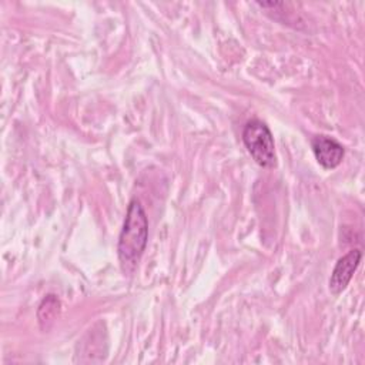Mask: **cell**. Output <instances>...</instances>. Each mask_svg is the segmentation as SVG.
Returning a JSON list of instances; mask_svg holds the SVG:
<instances>
[{"label": "cell", "mask_w": 365, "mask_h": 365, "mask_svg": "<svg viewBox=\"0 0 365 365\" xmlns=\"http://www.w3.org/2000/svg\"><path fill=\"white\" fill-rule=\"evenodd\" d=\"M148 240L147 214L137 198L128 204L123 228L118 237L117 254L124 274H133L143 257Z\"/></svg>", "instance_id": "obj_1"}, {"label": "cell", "mask_w": 365, "mask_h": 365, "mask_svg": "<svg viewBox=\"0 0 365 365\" xmlns=\"http://www.w3.org/2000/svg\"><path fill=\"white\" fill-rule=\"evenodd\" d=\"M242 141L252 160L262 168H272L277 164L275 144L269 127L258 120L252 118L247 121L242 130Z\"/></svg>", "instance_id": "obj_2"}, {"label": "cell", "mask_w": 365, "mask_h": 365, "mask_svg": "<svg viewBox=\"0 0 365 365\" xmlns=\"http://www.w3.org/2000/svg\"><path fill=\"white\" fill-rule=\"evenodd\" d=\"M362 258V251L361 250H351L348 251L344 257H341L329 277V291L334 295H339L345 288L348 287L349 281L352 279L356 268L359 267Z\"/></svg>", "instance_id": "obj_3"}, {"label": "cell", "mask_w": 365, "mask_h": 365, "mask_svg": "<svg viewBox=\"0 0 365 365\" xmlns=\"http://www.w3.org/2000/svg\"><path fill=\"white\" fill-rule=\"evenodd\" d=\"M314 155L319 165L325 170H332L342 163L345 150L339 141L329 135H315L311 141Z\"/></svg>", "instance_id": "obj_4"}, {"label": "cell", "mask_w": 365, "mask_h": 365, "mask_svg": "<svg viewBox=\"0 0 365 365\" xmlns=\"http://www.w3.org/2000/svg\"><path fill=\"white\" fill-rule=\"evenodd\" d=\"M60 312V301L56 295L50 294L47 295L37 309V319L43 331L50 329V327L54 324L57 315Z\"/></svg>", "instance_id": "obj_5"}]
</instances>
